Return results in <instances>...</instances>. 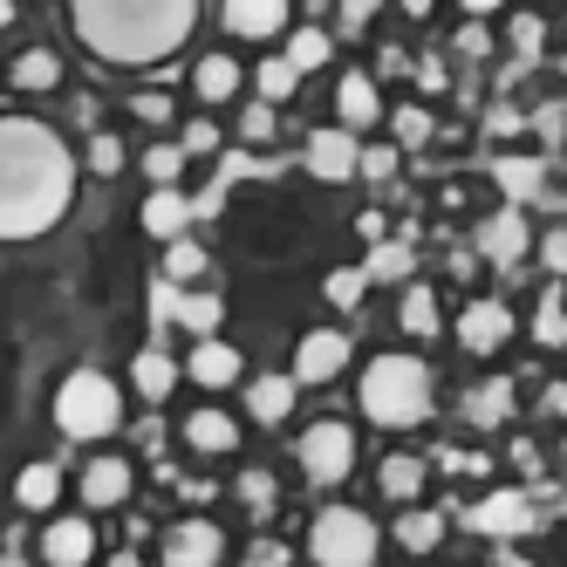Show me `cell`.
<instances>
[{"mask_svg": "<svg viewBox=\"0 0 567 567\" xmlns=\"http://www.w3.org/2000/svg\"><path fill=\"white\" fill-rule=\"evenodd\" d=\"M144 178H151V185H178V178H185V151H178V144H151V151H144Z\"/></svg>", "mask_w": 567, "mask_h": 567, "instance_id": "obj_39", "label": "cell"}, {"mask_svg": "<svg viewBox=\"0 0 567 567\" xmlns=\"http://www.w3.org/2000/svg\"><path fill=\"white\" fill-rule=\"evenodd\" d=\"M431 137H437V124H431L424 103H396V110H390V144H396V151H424Z\"/></svg>", "mask_w": 567, "mask_h": 567, "instance_id": "obj_32", "label": "cell"}, {"mask_svg": "<svg viewBox=\"0 0 567 567\" xmlns=\"http://www.w3.org/2000/svg\"><path fill=\"white\" fill-rule=\"evenodd\" d=\"M42 560L49 567H83V560H96V526L83 513H55L42 526Z\"/></svg>", "mask_w": 567, "mask_h": 567, "instance_id": "obj_15", "label": "cell"}, {"mask_svg": "<svg viewBox=\"0 0 567 567\" xmlns=\"http://www.w3.org/2000/svg\"><path fill=\"white\" fill-rule=\"evenodd\" d=\"M493 185L506 192V206H526V198H540L547 165H540V157H499V165H493Z\"/></svg>", "mask_w": 567, "mask_h": 567, "instance_id": "obj_30", "label": "cell"}, {"mask_svg": "<svg viewBox=\"0 0 567 567\" xmlns=\"http://www.w3.org/2000/svg\"><path fill=\"white\" fill-rule=\"evenodd\" d=\"M172 321L192 336H219V321H226V301L219 295H172Z\"/></svg>", "mask_w": 567, "mask_h": 567, "instance_id": "obj_31", "label": "cell"}, {"mask_svg": "<svg viewBox=\"0 0 567 567\" xmlns=\"http://www.w3.org/2000/svg\"><path fill=\"white\" fill-rule=\"evenodd\" d=\"M362 274H370V280H396V288H403V280H411L417 274V247H411V233H403V239H370V260H362Z\"/></svg>", "mask_w": 567, "mask_h": 567, "instance_id": "obj_28", "label": "cell"}, {"mask_svg": "<svg viewBox=\"0 0 567 567\" xmlns=\"http://www.w3.org/2000/svg\"><path fill=\"white\" fill-rule=\"evenodd\" d=\"M424 478H431V458H417V452H390L383 465H377V485H383V499H424Z\"/></svg>", "mask_w": 567, "mask_h": 567, "instance_id": "obj_23", "label": "cell"}, {"mask_svg": "<svg viewBox=\"0 0 567 567\" xmlns=\"http://www.w3.org/2000/svg\"><path fill=\"white\" fill-rule=\"evenodd\" d=\"M157 560L165 567H213V560H226V534L213 519H178V526H165V534H157Z\"/></svg>", "mask_w": 567, "mask_h": 567, "instance_id": "obj_8", "label": "cell"}, {"mask_svg": "<svg viewBox=\"0 0 567 567\" xmlns=\"http://www.w3.org/2000/svg\"><path fill=\"white\" fill-rule=\"evenodd\" d=\"M247 560H288V547H280V540H254Z\"/></svg>", "mask_w": 567, "mask_h": 567, "instance_id": "obj_53", "label": "cell"}, {"mask_svg": "<svg viewBox=\"0 0 567 567\" xmlns=\"http://www.w3.org/2000/svg\"><path fill=\"white\" fill-rule=\"evenodd\" d=\"M178 377H185V370H178L165 349H137V362H131V390H137L144 403H165V396L178 390Z\"/></svg>", "mask_w": 567, "mask_h": 567, "instance_id": "obj_26", "label": "cell"}, {"mask_svg": "<svg viewBox=\"0 0 567 567\" xmlns=\"http://www.w3.org/2000/svg\"><path fill=\"white\" fill-rule=\"evenodd\" d=\"M198 274H206V247H198V239H165V280H172V288H192V280Z\"/></svg>", "mask_w": 567, "mask_h": 567, "instance_id": "obj_35", "label": "cell"}, {"mask_svg": "<svg viewBox=\"0 0 567 567\" xmlns=\"http://www.w3.org/2000/svg\"><path fill=\"white\" fill-rule=\"evenodd\" d=\"M239 499L254 506V519H267L274 513V478L267 472H239Z\"/></svg>", "mask_w": 567, "mask_h": 567, "instance_id": "obj_44", "label": "cell"}, {"mask_svg": "<svg viewBox=\"0 0 567 567\" xmlns=\"http://www.w3.org/2000/svg\"><path fill=\"white\" fill-rule=\"evenodd\" d=\"M534 342L540 349H560L567 336H560V288L547 280V295H540V308H534Z\"/></svg>", "mask_w": 567, "mask_h": 567, "instance_id": "obj_40", "label": "cell"}, {"mask_svg": "<svg viewBox=\"0 0 567 567\" xmlns=\"http://www.w3.org/2000/svg\"><path fill=\"white\" fill-rule=\"evenodd\" d=\"M458 8H465L472 21H485V14H499V8H506V0H458Z\"/></svg>", "mask_w": 567, "mask_h": 567, "instance_id": "obj_54", "label": "cell"}, {"mask_svg": "<svg viewBox=\"0 0 567 567\" xmlns=\"http://www.w3.org/2000/svg\"><path fill=\"white\" fill-rule=\"evenodd\" d=\"M458 55H472V62L493 55V34H485V21H465V28H458Z\"/></svg>", "mask_w": 567, "mask_h": 567, "instance_id": "obj_49", "label": "cell"}, {"mask_svg": "<svg viewBox=\"0 0 567 567\" xmlns=\"http://www.w3.org/2000/svg\"><path fill=\"white\" fill-rule=\"evenodd\" d=\"M540 267H547V274H560V267H567V233H560V226H547V233H540Z\"/></svg>", "mask_w": 567, "mask_h": 567, "instance_id": "obj_48", "label": "cell"}, {"mask_svg": "<svg viewBox=\"0 0 567 567\" xmlns=\"http://www.w3.org/2000/svg\"><path fill=\"white\" fill-rule=\"evenodd\" d=\"M336 8H342V28H349V34H362V28L377 21V8H383V0H336Z\"/></svg>", "mask_w": 567, "mask_h": 567, "instance_id": "obj_47", "label": "cell"}, {"mask_svg": "<svg viewBox=\"0 0 567 567\" xmlns=\"http://www.w3.org/2000/svg\"><path fill=\"white\" fill-rule=\"evenodd\" d=\"M124 424V390H116L103 370H69L55 383V431L75 444H96Z\"/></svg>", "mask_w": 567, "mask_h": 567, "instance_id": "obj_4", "label": "cell"}, {"mask_svg": "<svg viewBox=\"0 0 567 567\" xmlns=\"http://www.w3.org/2000/svg\"><path fill=\"white\" fill-rule=\"evenodd\" d=\"M472 534H493V540H519V534H534L540 513H534V493H519V485H499V493H485L472 513H465Z\"/></svg>", "mask_w": 567, "mask_h": 567, "instance_id": "obj_7", "label": "cell"}, {"mask_svg": "<svg viewBox=\"0 0 567 567\" xmlns=\"http://www.w3.org/2000/svg\"><path fill=\"white\" fill-rule=\"evenodd\" d=\"M295 458H301V478H308V485H342V478L355 472V431H349L342 417H321V424L301 431Z\"/></svg>", "mask_w": 567, "mask_h": 567, "instance_id": "obj_6", "label": "cell"}, {"mask_svg": "<svg viewBox=\"0 0 567 567\" xmlns=\"http://www.w3.org/2000/svg\"><path fill=\"white\" fill-rule=\"evenodd\" d=\"M513 465H519L526 478H534V472H540V452H534V444H526V437H519V444H513Z\"/></svg>", "mask_w": 567, "mask_h": 567, "instance_id": "obj_51", "label": "cell"}, {"mask_svg": "<svg viewBox=\"0 0 567 567\" xmlns=\"http://www.w3.org/2000/svg\"><path fill=\"white\" fill-rule=\"evenodd\" d=\"M14 28V0H0V34H8Z\"/></svg>", "mask_w": 567, "mask_h": 567, "instance_id": "obj_55", "label": "cell"}, {"mask_svg": "<svg viewBox=\"0 0 567 567\" xmlns=\"http://www.w3.org/2000/svg\"><path fill=\"white\" fill-rule=\"evenodd\" d=\"M280 137V103H247V110H239V144H274Z\"/></svg>", "mask_w": 567, "mask_h": 567, "instance_id": "obj_37", "label": "cell"}, {"mask_svg": "<svg viewBox=\"0 0 567 567\" xmlns=\"http://www.w3.org/2000/svg\"><path fill=\"white\" fill-rule=\"evenodd\" d=\"M185 444H192L198 458H226L233 444H239V424L219 411V403H198V411L185 417Z\"/></svg>", "mask_w": 567, "mask_h": 567, "instance_id": "obj_18", "label": "cell"}, {"mask_svg": "<svg viewBox=\"0 0 567 567\" xmlns=\"http://www.w3.org/2000/svg\"><path fill=\"white\" fill-rule=\"evenodd\" d=\"M526 131V116L513 110V103H493V110H485V137H519Z\"/></svg>", "mask_w": 567, "mask_h": 567, "instance_id": "obj_45", "label": "cell"}, {"mask_svg": "<svg viewBox=\"0 0 567 567\" xmlns=\"http://www.w3.org/2000/svg\"><path fill=\"white\" fill-rule=\"evenodd\" d=\"M355 151H362V137L342 131V124H329V131H308L301 165H308L321 185H349V178H355Z\"/></svg>", "mask_w": 567, "mask_h": 567, "instance_id": "obj_10", "label": "cell"}, {"mask_svg": "<svg viewBox=\"0 0 567 567\" xmlns=\"http://www.w3.org/2000/svg\"><path fill=\"white\" fill-rule=\"evenodd\" d=\"M239 370H247V362H239V349H233L226 336H198L192 355H185V377H192L198 390H233Z\"/></svg>", "mask_w": 567, "mask_h": 567, "instance_id": "obj_17", "label": "cell"}, {"mask_svg": "<svg viewBox=\"0 0 567 567\" xmlns=\"http://www.w3.org/2000/svg\"><path fill=\"white\" fill-rule=\"evenodd\" d=\"M396 157H403L396 144H362V151H355V178L390 185V178H396Z\"/></svg>", "mask_w": 567, "mask_h": 567, "instance_id": "obj_38", "label": "cell"}, {"mask_svg": "<svg viewBox=\"0 0 567 567\" xmlns=\"http://www.w3.org/2000/svg\"><path fill=\"white\" fill-rule=\"evenodd\" d=\"M362 295H370V274H362V267H336L329 280H321V301L342 308V315H355V308H362Z\"/></svg>", "mask_w": 567, "mask_h": 567, "instance_id": "obj_36", "label": "cell"}, {"mask_svg": "<svg viewBox=\"0 0 567 567\" xmlns=\"http://www.w3.org/2000/svg\"><path fill=\"white\" fill-rule=\"evenodd\" d=\"M349 336L342 329H308L301 349H295V383H336L349 370Z\"/></svg>", "mask_w": 567, "mask_h": 567, "instance_id": "obj_12", "label": "cell"}, {"mask_svg": "<svg viewBox=\"0 0 567 567\" xmlns=\"http://www.w3.org/2000/svg\"><path fill=\"white\" fill-rule=\"evenodd\" d=\"M377 62H383V75H411V55H403V49H383Z\"/></svg>", "mask_w": 567, "mask_h": 567, "instance_id": "obj_52", "label": "cell"}, {"mask_svg": "<svg viewBox=\"0 0 567 567\" xmlns=\"http://www.w3.org/2000/svg\"><path fill=\"white\" fill-rule=\"evenodd\" d=\"M396 547L403 554H431V547H444V513H431V506H417V499H403V513H396Z\"/></svg>", "mask_w": 567, "mask_h": 567, "instance_id": "obj_24", "label": "cell"}, {"mask_svg": "<svg viewBox=\"0 0 567 567\" xmlns=\"http://www.w3.org/2000/svg\"><path fill=\"white\" fill-rule=\"evenodd\" d=\"M280 55H288L301 75H315L321 62L336 55V42H329V28H295V34H288V49H280Z\"/></svg>", "mask_w": 567, "mask_h": 567, "instance_id": "obj_34", "label": "cell"}, {"mask_svg": "<svg viewBox=\"0 0 567 567\" xmlns=\"http://www.w3.org/2000/svg\"><path fill=\"white\" fill-rule=\"evenodd\" d=\"M383 233H390L383 213H362V219H355V239H383Z\"/></svg>", "mask_w": 567, "mask_h": 567, "instance_id": "obj_50", "label": "cell"}, {"mask_svg": "<svg viewBox=\"0 0 567 567\" xmlns=\"http://www.w3.org/2000/svg\"><path fill=\"white\" fill-rule=\"evenodd\" d=\"M124 157H131L124 137H110V131L90 137V172H96V178H116V172H124Z\"/></svg>", "mask_w": 567, "mask_h": 567, "instance_id": "obj_41", "label": "cell"}, {"mask_svg": "<svg viewBox=\"0 0 567 567\" xmlns=\"http://www.w3.org/2000/svg\"><path fill=\"white\" fill-rule=\"evenodd\" d=\"M239 69L226 49H213V55H198V69H192V90H198V103H233L239 96Z\"/></svg>", "mask_w": 567, "mask_h": 567, "instance_id": "obj_25", "label": "cell"}, {"mask_svg": "<svg viewBox=\"0 0 567 567\" xmlns=\"http://www.w3.org/2000/svg\"><path fill=\"white\" fill-rule=\"evenodd\" d=\"M69 21L90 55L116 69H144L185 49V34L198 28V0H69Z\"/></svg>", "mask_w": 567, "mask_h": 567, "instance_id": "obj_2", "label": "cell"}, {"mask_svg": "<svg viewBox=\"0 0 567 567\" xmlns=\"http://www.w3.org/2000/svg\"><path fill=\"white\" fill-rule=\"evenodd\" d=\"M131 116H144V124H172V96L137 90V96H131Z\"/></svg>", "mask_w": 567, "mask_h": 567, "instance_id": "obj_46", "label": "cell"}, {"mask_svg": "<svg viewBox=\"0 0 567 567\" xmlns=\"http://www.w3.org/2000/svg\"><path fill=\"white\" fill-rule=\"evenodd\" d=\"M513 377H485V383H472L465 390V424H478V431H499V424H513Z\"/></svg>", "mask_w": 567, "mask_h": 567, "instance_id": "obj_19", "label": "cell"}, {"mask_svg": "<svg viewBox=\"0 0 567 567\" xmlns=\"http://www.w3.org/2000/svg\"><path fill=\"white\" fill-rule=\"evenodd\" d=\"M137 219H144L151 239H178V233L192 226V198H185L178 185H151V198H144V213H137Z\"/></svg>", "mask_w": 567, "mask_h": 567, "instance_id": "obj_20", "label": "cell"}, {"mask_svg": "<svg viewBox=\"0 0 567 567\" xmlns=\"http://www.w3.org/2000/svg\"><path fill=\"white\" fill-rule=\"evenodd\" d=\"M540 42H547L540 14H513V55H519V62H540Z\"/></svg>", "mask_w": 567, "mask_h": 567, "instance_id": "obj_43", "label": "cell"}, {"mask_svg": "<svg viewBox=\"0 0 567 567\" xmlns=\"http://www.w3.org/2000/svg\"><path fill=\"white\" fill-rule=\"evenodd\" d=\"M506 342H513V308H506V301L478 295V301L458 308V349H465V355H499Z\"/></svg>", "mask_w": 567, "mask_h": 567, "instance_id": "obj_9", "label": "cell"}, {"mask_svg": "<svg viewBox=\"0 0 567 567\" xmlns=\"http://www.w3.org/2000/svg\"><path fill=\"white\" fill-rule=\"evenodd\" d=\"M336 124L342 131H370V124H383V90H377V75L370 69H349L342 83H336Z\"/></svg>", "mask_w": 567, "mask_h": 567, "instance_id": "obj_16", "label": "cell"}, {"mask_svg": "<svg viewBox=\"0 0 567 567\" xmlns=\"http://www.w3.org/2000/svg\"><path fill=\"white\" fill-rule=\"evenodd\" d=\"M178 151L185 157H213L219 151V124H213V116H192V124L178 131Z\"/></svg>", "mask_w": 567, "mask_h": 567, "instance_id": "obj_42", "label": "cell"}, {"mask_svg": "<svg viewBox=\"0 0 567 567\" xmlns=\"http://www.w3.org/2000/svg\"><path fill=\"white\" fill-rule=\"evenodd\" d=\"M526 247H534V226H526L519 206H499L493 219L478 226V260H493V267H519Z\"/></svg>", "mask_w": 567, "mask_h": 567, "instance_id": "obj_13", "label": "cell"}, {"mask_svg": "<svg viewBox=\"0 0 567 567\" xmlns=\"http://www.w3.org/2000/svg\"><path fill=\"white\" fill-rule=\"evenodd\" d=\"M295 396H301L295 377H254V383H247V417H254V424H280V417L295 411Z\"/></svg>", "mask_w": 567, "mask_h": 567, "instance_id": "obj_27", "label": "cell"}, {"mask_svg": "<svg viewBox=\"0 0 567 567\" xmlns=\"http://www.w3.org/2000/svg\"><path fill=\"white\" fill-rule=\"evenodd\" d=\"M131 493H137V465H131V458L103 452V458H90V465H83V506H90V513H116V506H131Z\"/></svg>", "mask_w": 567, "mask_h": 567, "instance_id": "obj_11", "label": "cell"}, {"mask_svg": "<svg viewBox=\"0 0 567 567\" xmlns=\"http://www.w3.org/2000/svg\"><path fill=\"white\" fill-rule=\"evenodd\" d=\"M219 28L233 42H274L288 28V0H219Z\"/></svg>", "mask_w": 567, "mask_h": 567, "instance_id": "obj_14", "label": "cell"}, {"mask_svg": "<svg viewBox=\"0 0 567 567\" xmlns=\"http://www.w3.org/2000/svg\"><path fill=\"white\" fill-rule=\"evenodd\" d=\"M377 547H383L377 519L355 513V506H321L315 526H308V554H315L321 567H370Z\"/></svg>", "mask_w": 567, "mask_h": 567, "instance_id": "obj_5", "label": "cell"}, {"mask_svg": "<svg viewBox=\"0 0 567 567\" xmlns=\"http://www.w3.org/2000/svg\"><path fill=\"white\" fill-rule=\"evenodd\" d=\"M8 83H14L21 96H49V90L62 83V55H55V49H21L14 69H8Z\"/></svg>", "mask_w": 567, "mask_h": 567, "instance_id": "obj_29", "label": "cell"}, {"mask_svg": "<svg viewBox=\"0 0 567 567\" xmlns=\"http://www.w3.org/2000/svg\"><path fill=\"white\" fill-rule=\"evenodd\" d=\"M355 403H362V417L383 424V431H417L431 417V403H437V383H431V362L424 355H377L370 370H362L355 383Z\"/></svg>", "mask_w": 567, "mask_h": 567, "instance_id": "obj_3", "label": "cell"}, {"mask_svg": "<svg viewBox=\"0 0 567 567\" xmlns=\"http://www.w3.org/2000/svg\"><path fill=\"white\" fill-rule=\"evenodd\" d=\"M396 329L431 342L444 329V308H437V288H424V280H403V301H396Z\"/></svg>", "mask_w": 567, "mask_h": 567, "instance_id": "obj_22", "label": "cell"}, {"mask_svg": "<svg viewBox=\"0 0 567 567\" xmlns=\"http://www.w3.org/2000/svg\"><path fill=\"white\" fill-rule=\"evenodd\" d=\"M295 90H301V69H295L288 55H267V62L254 69V96H260V103H288Z\"/></svg>", "mask_w": 567, "mask_h": 567, "instance_id": "obj_33", "label": "cell"}, {"mask_svg": "<svg viewBox=\"0 0 567 567\" xmlns=\"http://www.w3.org/2000/svg\"><path fill=\"white\" fill-rule=\"evenodd\" d=\"M403 14H417V21H424V14H431V0H403Z\"/></svg>", "mask_w": 567, "mask_h": 567, "instance_id": "obj_56", "label": "cell"}, {"mask_svg": "<svg viewBox=\"0 0 567 567\" xmlns=\"http://www.w3.org/2000/svg\"><path fill=\"white\" fill-rule=\"evenodd\" d=\"M75 198L69 144L34 116H0V239L49 233Z\"/></svg>", "mask_w": 567, "mask_h": 567, "instance_id": "obj_1", "label": "cell"}, {"mask_svg": "<svg viewBox=\"0 0 567 567\" xmlns=\"http://www.w3.org/2000/svg\"><path fill=\"white\" fill-rule=\"evenodd\" d=\"M14 506H21V513H55V506H62V465H55V458L21 465V478H14Z\"/></svg>", "mask_w": 567, "mask_h": 567, "instance_id": "obj_21", "label": "cell"}]
</instances>
